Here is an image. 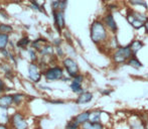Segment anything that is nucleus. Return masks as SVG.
Returning <instances> with one entry per match:
<instances>
[{
	"instance_id": "nucleus-1",
	"label": "nucleus",
	"mask_w": 148,
	"mask_h": 129,
	"mask_svg": "<svg viewBox=\"0 0 148 129\" xmlns=\"http://www.w3.org/2000/svg\"><path fill=\"white\" fill-rule=\"evenodd\" d=\"M90 36L96 45H101L104 43L108 39V32L106 30V25L101 20H95L91 24L90 27Z\"/></svg>"
},
{
	"instance_id": "nucleus-2",
	"label": "nucleus",
	"mask_w": 148,
	"mask_h": 129,
	"mask_svg": "<svg viewBox=\"0 0 148 129\" xmlns=\"http://www.w3.org/2000/svg\"><path fill=\"white\" fill-rule=\"evenodd\" d=\"M133 53L131 51L130 45H126V47H119L113 55V60L115 63L117 64H122V63H127L129 59L131 57H133Z\"/></svg>"
},
{
	"instance_id": "nucleus-3",
	"label": "nucleus",
	"mask_w": 148,
	"mask_h": 129,
	"mask_svg": "<svg viewBox=\"0 0 148 129\" xmlns=\"http://www.w3.org/2000/svg\"><path fill=\"white\" fill-rule=\"evenodd\" d=\"M64 75V70L59 66L47 68L43 72V76H45V80L49 81V82H53V81H57V80H62Z\"/></svg>"
},
{
	"instance_id": "nucleus-4",
	"label": "nucleus",
	"mask_w": 148,
	"mask_h": 129,
	"mask_svg": "<svg viewBox=\"0 0 148 129\" xmlns=\"http://www.w3.org/2000/svg\"><path fill=\"white\" fill-rule=\"evenodd\" d=\"M62 64H64V68L66 69L70 78H74L77 75H79V72H80L79 66L74 59H72V58H66L62 61Z\"/></svg>"
},
{
	"instance_id": "nucleus-5",
	"label": "nucleus",
	"mask_w": 148,
	"mask_h": 129,
	"mask_svg": "<svg viewBox=\"0 0 148 129\" xmlns=\"http://www.w3.org/2000/svg\"><path fill=\"white\" fill-rule=\"evenodd\" d=\"M10 123L13 129H27L28 123L20 112H16L10 117Z\"/></svg>"
},
{
	"instance_id": "nucleus-6",
	"label": "nucleus",
	"mask_w": 148,
	"mask_h": 129,
	"mask_svg": "<svg viewBox=\"0 0 148 129\" xmlns=\"http://www.w3.org/2000/svg\"><path fill=\"white\" fill-rule=\"evenodd\" d=\"M41 72L40 66L35 63H30L28 66V77L33 83H38L41 79Z\"/></svg>"
},
{
	"instance_id": "nucleus-7",
	"label": "nucleus",
	"mask_w": 148,
	"mask_h": 129,
	"mask_svg": "<svg viewBox=\"0 0 148 129\" xmlns=\"http://www.w3.org/2000/svg\"><path fill=\"white\" fill-rule=\"evenodd\" d=\"M53 21L57 30L60 32L66 27V20H64V12L62 10H53Z\"/></svg>"
},
{
	"instance_id": "nucleus-8",
	"label": "nucleus",
	"mask_w": 148,
	"mask_h": 129,
	"mask_svg": "<svg viewBox=\"0 0 148 129\" xmlns=\"http://www.w3.org/2000/svg\"><path fill=\"white\" fill-rule=\"evenodd\" d=\"M103 22L104 24L106 25V27L109 28L113 33H115L118 30V26H117V23H116L115 19H114L113 15L111 13H108L104 16L103 18Z\"/></svg>"
},
{
	"instance_id": "nucleus-9",
	"label": "nucleus",
	"mask_w": 148,
	"mask_h": 129,
	"mask_svg": "<svg viewBox=\"0 0 148 129\" xmlns=\"http://www.w3.org/2000/svg\"><path fill=\"white\" fill-rule=\"evenodd\" d=\"M14 104L13 102V95H2L0 96V107L3 108H10Z\"/></svg>"
},
{
	"instance_id": "nucleus-10",
	"label": "nucleus",
	"mask_w": 148,
	"mask_h": 129,
	"mask_svg": "<svg viewBox=\"0 0 148 129\" xmlns=\"http://www.w3.org/2000/svg\"><path fill=\"white\" fill-rule=\"evenodd\" d=\"M93 99V94L90 92H83L80 94V96L77 99V104H86L89 103Z\"/></svg>"
},
{
	"instance_id": "nucleus-11",
	"label": "nucleus",
	"mask_w": 148,
	"mask_h": 129,
	"mask_svg": "<svg viewBox=\"0 0 148 129\" xmlns=\"http://www.w3.org/2000/svg\"><path fill=\"white\" fill-rule=\"evenodd\" d=\"M82 129H104V126L101 122H91V121H87L85 123H83Z\"/></svg>"
},
{
	"instance_id": "nucleus-12",
	"label": "nucleus",
	"mask_w": 148,
	"mask_h": 129,
	"mask_svg": "<svg viewBox=\"0 0 148 129\" xmlns=\"http://www.w3.org/2000/svg\"><path fill=\"white\" fill-rule=\"evenodd\" d=\"M8 122H10L8 108L0 107V124H7Z\"/></svg>"
},
{
	"instance_id": "nucleus-13",
	"label": "nucleus",
	"mask_w": 148,
	"mask_h": 129,
	"mask_svg": "<svg viewBox=\"0 0 148 129\" xmlns=\"http://www.w3.org/2000/svg\"><path fill=\"white\" fill-rule=\"evenodd\" d=\"M89 117H90V112L85 111V112H82V113L78 114V115L74 118V120L77 122V123H79L80 125H82L83 123H85V122L88 121Z\"/></svg>"
},
{
	"instance_id": "nucleus-14",
	"label": "nucleus",
	"mask_w": 148,
	"mask_h": 129,
	"mask_svg": "<svg viewBox=\"0 0 148 129\" xmlns=\"http://www.w3.org/2000/svg\"><path fill=\"white\" fill-rule=\"evenodd\" d=\"M129 45H130L131 51H132L133 55L135 56L141 49H142L143 45H144V43H143L141 40H139V39H136V40H133Z\"/></svg>"
},
{
	"instance_id": "nucleus-15",
	"label": "nucleus",
	"mask_w": 148,
	"mask_h": 129,
	"mask_svg": "<svg viewBox=\"0 0 148 129\" xmlns=\"http://www.w3.org/2000/svg\"><path fill=\"white\" fill-rule=\"evenodd\" d=\"M39 54H41V55L43 56V57H51V56L53 55V47H51V45H49V43H47V45H45L42 47H41L40 51H38Z\"/></svg>"
},
{
	"instance_id": "nucleus-16",
	"label": "nucleus",
	"mask_w": 148,
	"mask_h": 129,
	"mask_svg": "<svg viewBox=\"0 0 148 129\" xmlns=\"http://www.w3.org/2000/svg\"><path fill=\"white\" fill-rule=\"evenodd\" d=\"M47 39L37 38V39H35V40H33L32 43H31V47H33V49H36V51H40L41 47H42L45 45H47Z\"/></svg>"
},
{
	"instance_id": "nucleus-17",
	"label": "nucleus",
	"mask_w": 148,
	"mask_h": 129,
	"mask_svg": "<svg viewBox=\"0 0 148 129\" xmlns=\"http://www.w3.org/2000/svg\"><path fill=\"white\" fill-rule=\"evenodd\" d=\"M9 43V34L0 32V51L6 49Z\"/></svg>"
},
{
	"instance_id": "nucleus-18",
	"label": "nucleus",
	"mask_w": 148,
	"mask_h": 129,
	"mask_svg": "<svg viewBox=\"0 0 148 129\" xmlns=\"http://www.w3.org/2000/svg\"><path fill=\"white\" fill-rule=\"evenodd\" d=\"M127 64H128V66H130V67H132V68H135V69L142 68V64H141V62L139 61V60L137 59L135 56L131 57L130 59L127 61Z\"/></svg>"
},
{
	"instance_id": "nucleus-19",
	"label": "nucleus",
	"mask_w": 148,
	"mask_h": 129,
	"mask_svg": "<svg viewBox=\"0 0 148 129\" xmlns=\"http://www.w3.org/2000/svg\"><path fill=\"white\" fill-rule=\"evenodd\" d=\"M100 120H101V111H99V110H96V111L90 112L89 121H91V122H100Z\"/></svg>"
},
{
	"instance_id": "nucleus-20",
	"label": "nucleus",
	"mask_w": 148,
	"mask_h": 129,
	"mask_svg": "<svg viewBox=\"0 0 148 129\" xmlns=\"http://www.w3.org/2000/svg\"><path fill=\"white\" fill-rule=\"evenodd\" d=\"M0 32L5 33V34H10L13 32V26L10 24L6 23H0Z\"/></svg>"
},
{
	"instance_id": "nucleus-21",
	"label": "nucleus",
	"mask_w": 148,
	"mask_h": 129,
	"mask_svg": "<svg viewBox=\"0 0 148 129\" xmlns=\"http://www.w3.org/2000/svg\"><path fill=\"white\" fill-rule=\"evenodd\" d=\"M71 89L74 93H77V94H81L83 93V87H82V84L81 83H78V82H75L73 81L72 84H71Z\"/></svg>"
},
{
	"instance_id": "nucleus-22",
	"label": "nucleus",
	"mask_w": 148,
	"mask_h": 129,
	"mask_svg": "<svg viewBox=\"0 0 148 129\" xmlns=\"http://www.w3.org/2000/svg\"><path fill=\"white\" fill-rule=\"evenodd\" d=\"M30 43V39L28 36H23L17 41V47L19 49H25L28 47V45Z\"/></svg>"
},
{
	"instance_id": "nucleus-23",
	"label": "nucleus",
	"mask_w": 148,
	"mask_h": 129,
	"mask_svg": "<svg viewBox=\"0 0 148 129\" xmlns=\"http://www.w3.org/2000/svg\"><path fill=\"white\" fill-rule=\"evenodd\" d=\"M27 51H28V55H29L30 62L31 63H35L38 60V58H37V51L33 49V47H30V49H27Z\"/></svg>"
},
{
	"instance_id": "nucleus-24",
	"label": "nucleus",
	"mask_w": 148,
	"mask_h": 129,
	"mask_svg": "<svg viewBox=\"0 0 148 129\" xmlns=\"http://www.w3.org/2000/svg\"><path fill=\"white\" fill-rule=\"evenodd\" d=\"M129 3L131 5H139V6H143L145 9H147L148 6H147V3L144 1V0H129Z\"/></svg>"
},
{
	"instance_id": "nucleus-25",
	"label": "nucleus",
	"mask_w": 148,
	"mask_h": 129,
	"mask_svg": "<svg viewBox=\"0 0 148 129\" xmlns=\"http://www.w3.org/2000/svg\"><path fill=\"white\" fill-rule=\"evenodd\" d=\"M109 41V47L112 49H117L119 47V43H118V40H117V37L116 36H113Z\"/></svg>"
},
{
	"instance_id": "nucleus-26",
	"label": "nucleus",
	"mask_w": 148,
	"mask_h": 129,
	"mask_svg": "<svg viewBox=\"0 0 148 129\" xmlns=\"http://www.w3.org/2000/svg\"><path fill=\"white\" fill-rule=\"evenodd\" d=\"M24 98V95L23 94H20V93H16V94L13 95V102L15 105H19L20 103L22 102Z\"/></svg>"
},
{
	"instance_id": "nucleus-27",
	"label": "nucleus",
	"mask_w": 148,
	"mask_h": 129,
	"mask_svg": "<svg viewBox=\"0 0 148 129\" xmlns=\"http://www.w3.org/2000/svg\"><path fill=\"white\" fill-rule=\"evenodd\" d=\"M79 127H80V124L77 123V122L73 119L72 121H70L68 123V125L66 126V129H79Z\"/></svg>"
},
{
	"instance_id": "nucleus-28",
	"label": "nucleus",
	"mask_w": 148,
	"mask_h": 129,
	"mask_svg": "<svg viewBox=\"0 0 148 129\" xmlns=\"http://www.w3.org/2000/svg\"><path fill=\"white\" fill-rule=\"evenodd\" d=\"M73 81H75V82H78V83H81V84H82L83 81H84V77H83V75L79 74V75H77L76 77H74V78H73Z\"/></svg>"
},
{
	"instance_id": "nucleus-29",
	"label": "nucleus",
	"mask_w": 148,
	"mask_h": 129,
	"mask_svg": "<svg viewBox=\"0 0 148 129\" xmlns=\"http://www.w3.org/2000/svg\"><path fill=\"white\" fill-rule=\"evenodd\" d=\"M56 51H57V54H58V57H64V51H62V47H56Z\"/></svg>"
},
{
	"instance_id": "nucleus-30",
	"label": "nucleus",
	"mask_w": 148,
	"mask_h": 129,
	"mask_svg": "<svg viewBox=\"0 0 148 129\" xmlns=\"http://www.w3.org/2000/svg\"><path fill=\"white\" fill-rule=\"evenodd\" d=\"M3 91H5V84H4L3 81L0 79V94H1Z\"/></svg>"
},
{
	"instance_id": "nucleus-31",
	"label": "nucleus",
	"mask_w": 148,
	"mask_h": 129,
	"mask_svg": "<svg viewBox=\"0 0 148 129\" xmlns=\"http://www.w3.org/2000/svg\"><path fill=\"white\" fill-rule=\"evenodd\" d=\"M62 40L60 38H57L53 40V45H55V47H60V45H62Z\"/></svg>"
},
{
	"instance_id": "nucleus-32",
	"label": "nucleus",
	"mask_w": 148,
	"mask_h": 129,
	"mask_svg": "<svg viewBox=\"0 0 148 129\" xmlns=\"http://www.w3.org/2000/svg\"><path fill=\"white\" fill-rule=\"evenodd\" d=\"M0 129H8V127L5 124H0Z\"/></svg>"
},
{
	"instance_id": "nucleus-33",
	"label": "nucleus",
	"mask_w": 148,
	"mask_h": 129,
	"mask_svg": "<svg viewBox=\"0 0 148 129\" xmlns=\"http://www.w3.org/2000/svg\"><path fill=\"white\" fill-rule=\"evenodd\" d=\"M144 26H145V30H146V33H148V19H147V21L145 22Z\"/></svg>"
},
{
	"instance_id": "nucleus-34",
	"label": "nucleus",
	"mask_w": 148,
	"mask_h": 129,
	"mask_svg": "<svg viewBox=\"0 0 148 129\" xmlns=\"http://www.w3.org/2000/svg\"><path fill=\"white\" fill-rule=\"evenodd\" d=\"M145 129H148V121L146 122V125H145Z\"/></svg>"
},
{
	"instance_id": "nucleus-35",
	"label": "nucleus",
	"mask_w": 148,
	"mask_h": 129,
	"mask_svg": "<svg viewBox=\"0 0 148 129\" xmlns=\"http://www.w3.org/2000/svg\"><path fill=\"white\" fill-rule=\"evenodd\" d=\"M11 1H15V2H18V1H21V0H11Z\"/></svg>"
},
{
	"instance_id": "nucleus-36",
	"label": "nucleus",
	"mask_w": 148,
	"mask_h": 129,
	"mask_svg": "<svg viewBox=\"0 0 148 129\" xmlns=\"http://www.w3.org/2000/svg\"><path fill=\"white\" fill-rule=\"evenodd\" d=\"M60 1H64V0H60Z\"/></svg>"
},
{
	"instance_id": "nucleus-37",
	"label": "nucleus",
	"mask_w": 148,
	"mask_h": 129,
	"mask_svg": "<svg viewBox=\"0 0 148 129\" xmlns=\"http://www.w3.org/2000/svg\"><path fill=\"white\" fill-rule=\"evenodd\" d=\"M103 1H106V0H103Z\"/></svg>"
}]
</instances>
